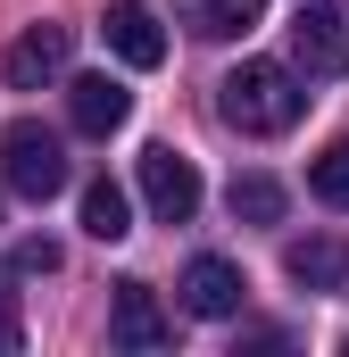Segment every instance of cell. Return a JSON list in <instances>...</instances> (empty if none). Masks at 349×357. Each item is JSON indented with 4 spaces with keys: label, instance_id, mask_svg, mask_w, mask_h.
<instances>
[{
    "label": "cell",
    "instance_id": "cell-1",
    "mask_svg": "<svg viewBox=\"0 0 349 357\" xmlns=\"http://www.w3.org/2000/svg\"><path fill=\"white\" fill-rule=\"evenodd\" d=\"M299 108H308V84H299L283 59H242V67L216 84V116H225L233 133H250V142L291 133V125H299Z\"/></svg>",
    "mask_w": 349,
    "mask_h": 357
},
{
    "label": "cell",
    "instance_id": "cell-2",
    "mask_svg": "<svg viewBox=\"0 0 349 357\" xmlns=\"http://www.w3.org/2000/svg\"><path fill=\"white\" fill-rule=\"evenodd\" d=\"M0 175H8L17 199H59V191H67V142H59L50 125L17 116V125L0 133Z\"/></svg>",
    "mask_w": 349,
    "mask_h": 357
},
{
    "label": "cell",
    "instance_id": "cell-3",
    "mask_svg": "<svg viewBox=\"0 0 349 357\" xmlns=\"http://www.w3.org/2000/svg\"><path fill=\"white\" fill-rule=\"evenodd\" d=\"M291 75H308V84H341L349 75V8L341 0H308L291 17Z\"/></svg>",
    "mask_w": 349,
    "mask_h": 357
},
{
    "label": "cell",
    "instance_id": "cell-4",
    "mask_svg": "<svg viewBox=\"0 0 349 357\" xmlns=\"http://www.w3.org/2000/svg\"><path fill=\"white\" fill-rule=\"evenodd\" d=\"M142 208H150L158 225H191V216H200V167H191L183 150H167V142H150V150H142Z\"/></svg>",
    "mask_w": 349,
    "mask_h": 357
},
{
    "label": "cell",
    "instance_id": "cell-5",
    "mask_svg": "<svg viewBox=\"0 0 349 357\" xmlns=\"http://www.w3.org/2000/svg\"><path fill=\"white\" fill-rule=\"evenodd\" d=\"M174 291H183V316H200V324H225V316H242V299H250V274L233 266V258H191Z\"/></svg>",
    "mask_w": 349,
    "mask_h": 357
},
{
    "label": "cell",
    "instance_id": "cell-6",
    "mask_svg": "<svg viewBox=\"0 0 349 357\" xmlns=\"http://www.w3.org/2000/svg\"><path fill=\"white\" fill-rule=\"evenodd\" d=\"M67 59H75V33H67V25H25V33L8 42L0 75H8V91H42L50 75H67Z\"/></svg>",
    "mask_w": 349,
    "mask_h": 357
},
{
    "label": "cell",
    "instance_id": "cell-7",
    "mask_svg": "<svg viewBox=\"0 0 349 357\" xmlns=\"http://www.w3.org/2000/svg\"><path fill=\"white\" fill-rule=\"evenodd\" d=\"M108 341H117V349H142V357L174 341V316L158 307V291H150V282H117V307H108Z\"/></svg>",
    "mask_w": 349,
    "mask_h": 357
},
{
    "label": "cell",
    "instance_id": "cell-8",
    "mask_svg": "<svg viewBox=\"0 0 349 357\" xmlns=\"http://www.w3.org/2000/svg\"><path fill=\"white\" fill-rule=\"evenodd\" d=\"M100 33H108V50H117L125 67H142V75H150V67L167 59V25H158V17H150L142 0H108Z\"/></svg>",
    "mask_w": 349,
    "mask_h": 357
},
{
    "label": "cell",
    "instance_id": "cell-9",
    "mask_svg": "<svg viewBox=\"0 0 349 357\" xmlns=\"http://www.w3.org/2000/svg\"><path fill=\"white\" fill-rule=\"evenodd\" d=\"M283 274H291L299 291H349V241H341V233L283 241Z\"/></svg>",
    "mask_w": 349,
    "mask_h": 357
},
{
    "label": "cell",
    "instance_id": "cell-10",
    "mask_svg": "<svg viewBox=\"0 0 349 357\" xmlns=\"http://www.w3.org/2000/svg\"><path fill=\"white\" fill-rule=\"evenodd\" d=\"M67 116H75V133H100V142H108V133L133 116V91L117 84V75H75V84H67Z\"/></svg>",
    "mask_w": 349,
    "mask_h": 357
},
{
    "label": "cell",
    "instance_id": "cell-11",
    "mask_svg": "<svg viewBox=\"0 0 349 357\" xmlns=\"http://www.w3.org/2000/svg\"><path fill=\"white\" fill-rule=\"evenodd\" d=\"M84 233L91 241H125L133 233V199H125V183H84Z\"/></svg>",
    "mask_w": 349,
    "mask_h": 357
},
{
    "label": "cell",
    "instance_id": "cell-12",
    "mask_svg": "<svg viewBox=\"0 0 349 357\" xmlns=\"http://www.w3.org/2000/svg\"><path fill=\"white\" fill-rule=\"evenodd\" d=\"M258 17H266V0H191V25H200L208 42H242Z\"/></svg>",
    "mask_w": 349,
    "mask_h": 357
},
{
    "label": "cell",
    "instance_id": "cell-13",
    "mask_svg": "<svg viewBox=\"0 0 349 357\" xmlns=\"http://www.w3.org/2000/svg\"><path fill=\"white\" fill-rule=\"evenodd\" d=\"M233 216L242 225H283V183L274 175H233Z\"/></svg>",
    "mask_w": 349,
    "mask_h": 357
},
{
    "label": "cell",
    "instance_id": "cell-14",
    "mask_svg": "<svg viewBox=\"0 0 349 357\" xmlns=\"http://www.w3.org/2000/svg\"><path fill=\"white\" fill-rule=\"evenodd\" d=\"M308 191H316L325 208H349V133L325 150V158H316V167H308Z\"/></svg>",
    "mask_w": 349,
    "mask_h": 357
},
{
    "label": "cell",
    "instance_id": "cell-15",
    "mask_svg": "<svg viewBox=\"0 0 349 357\" xmlns=\"http://www.w3.org/2000/svg\"><path fill=\"white\" fill-rule=\"evenodd\" d=\"M8 274H59V241H17V258H8Z\"/></svg>",
    "mask_w": 349,
    "mask_h": 357
},
{
    "label": "cell",
    "instance_id": "cell-16",
    "mask_svg": "<svg viewBox=\"0 0 349 357\" xmlns=\"http://www.w3.org/2000/svg\"><path fill=\"white\" fill-rule=\"evenodd\" d=\"M25 349V316H17V291H8V266H0V357Z\"/></svg>",
    "mask_w": 349,
    "mask_h": 357
},
{
    "label": "cell",
    "instance_id": "cell-17",
    "mask_svg": "<svg viewBox=\"0 0 349 357\" xmlns=\"http://www.w3.org/2000/svg\"><path fill=\"white\" fill-rule=\"evenodd\" d=\"M341 349H349V341H341Z\"/></svg>",
    "mask_w": 349,
    "mask_h": 357
}]
</instances>
